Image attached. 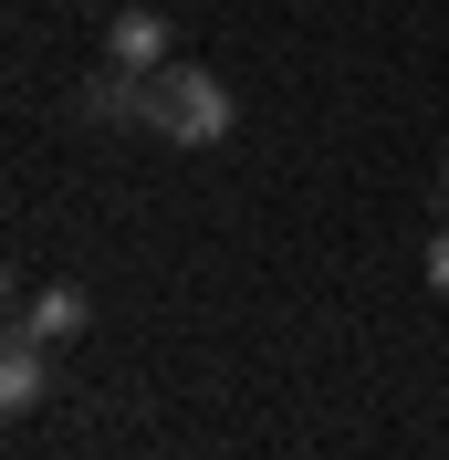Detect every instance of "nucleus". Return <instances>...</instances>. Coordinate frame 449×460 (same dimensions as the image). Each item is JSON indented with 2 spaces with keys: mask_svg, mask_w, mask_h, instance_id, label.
<instances>
[{
  "mask_svg": "<svg viewBox=\"0 0 449 460\" xmlns=\"http://www.w3.org/2000/svg\"><path fill=\"white\" fill-rule=\"evenodd\" d=\"M74 115H84V126H146V74H136V63L84 74V84H74Z\"/></svg>",
  "mask_w": 449,
  "mask_h": 460,
  "instance_id": "obj_2",
  "label": "nucleus"
},
{
  "mask_svg": "<svg viewBox=\"0 0 449 460\" xmlns=\"http://www.w3.org/2000/svg\"><path fill=\"white\" fill-rule=\"evenodd\" d=\"M42 398H53V345L11 324V345H0V408H11V419H31Z\"/></svg>",
  "mask_w": 449,
  "mask_h": 460,
  "instance_id": "obj_3",
  "label": "nucleus"
},
{
  "mask_svg": "<svg viewBox=\"0 0 449 460\" xmlns=\"http://www.w3.org/2000/svg\"><path fill=\"white\" fill-rule=\"evenodd\" d=\"M428 293H449V230L428 241Z\"/></svg>",
  "mask_w": 449,
  "mask_h": 460,
  "instance_id": "obj_6",
  "label": "nucleus"
},
{
  "mask_svg": "<svg viewBox=\"0 0 449 460\" xmlns=\"http://www.w3.org/2000/svg\"><path fill=\"white\" fill-rule=\"evenodd\" d=\"M439 189H449V146H439Z\"/></svg>",
  "mask_w": 449,
  "mask_h": 460,
  "instance_id": "obj_7",
  "label": "nucleus"
},
{
  "mask_svg": "<svg viewBox=\"0 0 449 460\" xmlns=\"http://www.w3.org/2000/svg\"><path fill=\"white\" fill-rule=\"evenodd\" d=\"M230 84L209 74V63H157L146 74V137H168V146H220L230 137Z\"/></svg>",
  "mask_w": 449,
  "mask_h": 460,
  "instance_id": "obj_1",
  "label": "nucleus"
},
{
  "mask_svg": "<svg viewBox=\"0 0 449 460\" xmlns=\"http://www.w3.org/2000/svg\"><path fill=\"white\" fill-rule=\"evenodd\" d=\"M105 63H136V74H157V63H168V22H157V11H115Z\"/></svg>",
  "mask_w": 449,
  "mask_h": 460,
  "instance_id": "obj_5",
  "label": "nucleus"
},
{
  "mask_svg": "<svg viewBox=\"0 0 449 460\" xmlns=\"http://www.w3.org/2000/svg\"><path fill=\"white\" fill-rule=\"evenodd\" d=\"M84 324H94L84 283H42V293H31V304H22V335H42V345H74V335H84Z\"/></svg>",
  "mask_w": 449,
  "mask_h": 460,
  "instance_id": "obj_4",
  "label": "nucleus"
}]
</instances>
